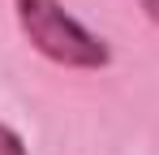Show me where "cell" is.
<instances>
[{
  "label": "cell",
  "mask_w": 159,
  "mask_h": 155,
  "mask_svg": "<svg viewBox=\"0 0 159 155\" xmlns=\"http://www.w3.org/2000/svg\"><path fill=\"white\" fill-rule=\"evenodd\" d=\"M17 30L48 65L73 73H103L112 65V43L65 9V0H13Z\"/></svg>",
  "instance_id": "cell-1"
},
{
  "label": "cell",
  "mask_w": 159,
  "mask_h": 155,
  "mask_svg": "<svg viewBox=\"0 0 159 155\" xmlns=\"http://www.w3.org/2000/svg\"><path fill=\"white\" fill-rule=\"evenodd\" d=\"M0 155H30L26 138H22L13 125H4V121H0Z\"/></svg>",
  "instance_id": "cell-2"
},
{
  "label": "cell",
  "mask_w": 159,
  "mask_h": 155,
  "mask_svg": "<svg viewBox=\"0 0 159 155\" xmlns=\"http://www.w3.org/2000/svg\"><path fill=\"white\" fill-rule=\"evenodd\" d=\"M142 9H146V17H151V22H159V0H142Z\"/></svg>",
  "instance_id": "cell-3"
}]
</instances>
